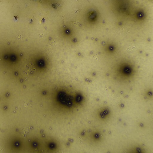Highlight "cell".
Instances as JSON below:
<instances>
[{
    "mask_svg": "<svg viewBox=\"0 0 153 153\" xmlns=\"http://www.w3.org/2000/svg\"><path fill=\"white\" fill-rule=\"evenodd\" d=\"M110 9L117 19L128 20L135 6L133 0H109Z\"/></svg>",
    "mask_w": 153,
    "mask_h": 153,
    "instance_id": "6da1fadb",
    "label": "cell"
},
{
    "mask_svg": "<svg viewBox=\"0 0 153 153\" xmlns=\"http://www.w3.org/2000/svg\"><path fill=\"white\" fill-rule=\"evenodd\" d=\"M148 18V13L146 8L141 6L135 5L128 20L134 24L141 25L145 23Z\"/></svg>",
    "mask_w": 153,
    "mask_h": 153,
    "instance_id": "7a4b0ae2",
    "label": "cell"
},
{
    "mask_svg": "<svg viewBox=\"0 0 153 153\" xmlns=\"http://www.w3.org/2000/svg\"><path fill=\"white\" fill-rule=\"evenodd\" d=\"M116 75L120 79L129 80L132 78L135 73L134 66L130 63L123 62L120 63L117 67L115 72Z\"/></svg>",
    "mask_w": 153,
    "mask_h": 153,
    "instance_id": "3957f363",
    "label": "cell"
},
{
    "mask_svg": "<svg viewBox=\"0 0 153 153\" xmlns=\"http://www.w3.org/2000/svg\"><path fill=\"white\" fill-rule=\"evenodd\" d=\"M94 115L96 119L98 122L105 123L111 119L112 116V111L109 106L103 105L97 108Z\"/></svg>",
    "mask_w": 153,
    "mask_h": 153,
    "instance_id": "277c9868",
    "label": "cell"
},
{
    "mask_svg": "<svg viewBox=\"0 0 153 153\" xmlns=\"http://www.w3.org/2000/svg\"><path fill=\"white\" fill-rule=\"evenodd\" d=\"M142 98L145 101L151 100L153 97L152 92L150 90H147L145 91L142 95Z\"/></svg>",
    "mask_w": 153,
    "mask_h": 153,
    "instance_id": "5b68a950",
    "label": "cell"
},
{
    "mask_svg": "<svg viewBox=\"0 0 153 153\" xmlns=\"http://www.w3.org/2000/svg\"><path fill=\"white\" fill-rule=\"evenodd\" d=\"M148 2L150 3H152L153 0H146Z\"/></svg>",
    "mask_w": 153,
    "mask_h": 153,
    "instance_id": "8992f818",
    "label": "cell"
}]
</instances>
